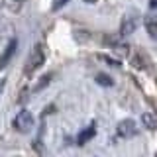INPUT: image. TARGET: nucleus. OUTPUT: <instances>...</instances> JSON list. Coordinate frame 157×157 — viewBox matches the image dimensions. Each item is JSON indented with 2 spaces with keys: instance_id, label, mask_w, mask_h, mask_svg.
Masks as SVG:
<instances>
[{
  "instance_id": "f257e3e1",
  "label": "nucleus",
  "mask_w": 157,
  "mask_h": 157,
  "mask_svg": "<svg viewBox=\"0 0 157 157\" xmlns=\"http://www.w3.org/2000/svg\"><path fill=\"white\" fill-rule=\"evenodd\" d=\"M45 63V53H43V47L41 45H36L32 49V53H29L28 57V63H26V75L29 77L32 73H36L39 67Z\"/></svg>"
},
{
  "instance_id": "f03ea898",
  "label": "nucleus",
  "mask_w": 157,
  "mask_h": 157,
  "mask_svg": "<svg viewBox=\"0 0 157 157\" xmlns=\"http://www.w3.org/2000/svg\"><path fill=\"white\" fill-rule=\"evenodd\" d=\"M14 128L20 134H29L33 128V116L29 110H20L18 116L14 118Z\"/></svg>"
},
{
  "instance_id": "7ed1b4c3",
  "label": "nucleus",
  "mask_w": 157,
  "mask_h": 157,
  "mask_svg": "<svg viewBox=\"0 0 157 157\" xmlns=\"http://www.w3.org/2000/svg\"><path fill=\"white\" fill-rule=\"evenodd\" d=\"M137 22H140V16H137L136 12H130V14H126L124 20H122V26H120V36H130V33H134L136 32V28H137Z\"/></svg>"
},
{
  "instance_id": "20e7f679",
  "label": "nucleus",
  "mask_w": 157,
  "mask_h": 157,
  "mask_svg": "<svg viewBox=\"0 0 157 157\" xmlns=\"http://www.w3.org/2000/svg\"><path fill=\"white\" fill-rule=\"evenodd\" d=\"M116 132H118V136H120V137L128 140V137H134L137 134V126H136V122L132 120V118H126V120L118 122Z\"/></svg>"
},
{
  "instance_id": "39448f33",
  "label": "nucleus",
  "mask_w": 157,
  "mask_h": 157,
  "mask_svg": "<svg viewBox=\"0 0 157 157\" xmlns=\"http://www.w3.org/2000/svg\"><path fill=\"white\" fill-rule=\"evenodd\" d=\"M16 47H18V41H16V39H10V43L6 45L4 53L0 55V71H2V69L10 63V59L14 57V53H16Z\"/></svg>"
},
{
  "instance_id": "423d86ee",
  "label": "nucleus",
  "mask_w": 157,
  "mask_h": 157,
  "mask_svg": "<svg viewBox=\"0 0 157 157\" xmlns=\"http://www.w3.org/2000/svg\"><path fill=\"white\" fill-rule=\"evenodd\" d=\"M94 136H96V126H94V124H90L88 128H85V130H82L81 134H78V137H77L78 145H85L86 141H90Z\"/></svg>"
},
{
  "instance_id": "0eeeda50",
  "label": "nucleus",
  "mask_w": 157,
  "mask_h": 157,
  "mask_svg": "<svg viewBox=\"0 0 157 157\" xmlns=\"http://www.w3.org/2000/svg\"><path fill=\"white\" fill-rule=\"evenodd\" d=\"M141 122H144V126L147 130H157V116L151 114V112H145V114H141Z\"/></svg>"
},
{
  "instance_id": "6e6552de",
  "label": "nucleus",
  "mask_w": 157,
  "mask_h": 157,
  "mask_svg": "<svg viewBox=\"0 0 157 157\" xmlns=\"http://www.w3.org/2000/svg\"><path fill=\"white\" fill-rule=\"evenodd\" d=\"M145 29L149 33V37H153L157 41V20L155 18H147L145 20Z\"/></svg>"
},
{
  "instance_id": "1a4fd4ad",
  "label": "nucleus",
  "mask_w": 157,
  "mask_h": 157,
  "mask_svg": "<svg viewBox=\"0 0 157 157\" xmlns=\"http://www.w3.org/2000/svg\"><path fill=\"white\" fill-rule=\"evenodd\" d=\"M51 78H53V75L51 73H45V75H43L41 78H39V81L36 82V86H33V92H39V90H43V88H45L49 82H51Z\"/></svg>"
},
{
  "instance_id": "9d476101",
  "label": "nucleus",
  "mask_w": 157,
  "mask_h": 157,
  "mask_svg": "<svg viewBox=\"0 0 157 157\" xmlns=\"http://www.w3.org/2000/svg\"><path fill=\"white\" fill-rule=\"evenodd\" d=\"M94 81H96L100 86H114V81H112V77L106 75V73H98V75L94 77Z\"/></svg>"
},
{
  "instance_id": "9b49d317",
  "label": "nucleus",
  "mask_w": 157,
  "mask_h": 157,
  "mask_svg": "<svg viewBox=\"0 0 157 157\" xmlns=\"http://www.w3.org/2000/svg\"><path fill=\"white\" fill-rule=\"evenodd\" d=\"M132 65L137 67V69H144L147 65V61H144V57H141V55H134V57H132Z\"/></svg>"
},
{
  "instance_id": "f8f14e48",
  "label": "nucleus",
  "mask_w": 157,
  "mask_h": 157,
  "mask_svg": "<svg viewBox=\"0 0 157 157\" xmlns=\"http://www.w3.org/2000/svg\"><path fill=\"white\" fill-rule=\"evenodd\" d=\"M4 2H6V6L10 8V10H14V12H16V10L22 6V2L24 0H4Z\"/></svg>"
},
{
  "instance_id": "ddd939ff",
  "label": "nucleus",
  "mask_w": 157,
  "mask_h": 157,
  "mask_svg": "<svg viewBox=\"0 0 157 157\" xmlns=\"http://www.w3.org/2000/svg\"><path fill=\"white\" fill-rule=\"evenodd\" d=\"M67 2H69V0H53V4H51V12H57V10H61Z\"/></svg>"
},
{
  "instance_id": "4468645a",
  "label": "nucleus",
  "mask_w": 157,
  "mask_h": 157,
  "mask_svg": "<svg viewBox=\"0 0 157 157\" xmlns=\"http://www.w3.org/2000/svg\"><path fill=\"white\" fill-rule=\"evenodd\" d=\"M98 59H102V61H106V63H110L112 67H120V61H116V59H112V57H108V55H100Z\"/></svg>"
},
{
  "instance_id": "2eb2a0df",
  "label": "nucleus",
  "mask_w": 157,
  "mask_h": 157,
  "mask_svg": "<svg viewBox=\"0 0 157 157\" xmlns=\"http://www.w3.org/2000/svg\"><path fill=\"white\" fill-rule=\"evenodd\" d=\"M4 86H6V78H0V92L4 90Z\"/></svg>"
},
{
  "instance_id": "dca6fc26",
  "label": "nucleus",
  "mask_w": 157,
  "mask_h": 157,
  "mask_svg": "<svg viewBox=\"0 0 157 157\" xmlns=\"http://www.w3.org/2000/svg\"><path fill=\"white\" fill-rule=\"evenodd\" d=\"M149 6L151 8H157V0H149Z\"/></svg>"
},
{
  "instance_id": "f3484780",
  "label": "nucleus",
  "mask_w": 157,
  "mask_h": 157,
  "mask_svg": "<svg viewBox=\"0 0 157 157\" xmlns=\"http://www.w3.org/2000/svg\"><path fill=\"white\" fill-rule=\"evenodd\" d=\"M82 2H86V4H96L98 0H82Z\"/></svg>"
},
{
  "instance_id": "a211bd4d",
  "label": "nucleus",
  "mask_w": 157,
  "mask_h": 157,
  "mask_svg": "<svg viewBox=\"0 0 157 157\" xmlns=\"http://www.w3.org/2000/svg\"><path fill=\"white\" fill-rule=\"evenodd\" d=\"M155 157H157V153H155Z\"/></svg>"
}]
</instances>
